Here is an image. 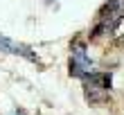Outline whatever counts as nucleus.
<instances>
[{
	"label": "nucleus",
	"instance_id": "nucleus-1",
	"mask_svg": "<svg viewBox=\"0 0 124 115\" xmlns=\"http://www.w3.org/2000/svg\"><path fill=\"white\" fill-rule=\"evenodd\" d=\"M86 79V95L90 102H104L111 90V75L106 72H88Z\"/></svg>",
	"mask_w": 124,
	"mask_h": 115
},
{
	"label": "nucleus",
	"instance_id": "nucleus-4",
	"mask_svg": "<svg viewBox=\"0 0 124 115\" xmlns=\"http://www.w3.org/2000/svg\"><path fill=\"white\" fill-rule=\"evenodd\" d=\"M113 38L124 45V14L117 18V23H115V27H113Z\"/></svg>",
	"mask_w": 124,
	"mask_h": 115
},
{
	"label": "nucleus",
	"instance_id": "nucleus-3",
	"mask_svg": "<svg viewBox=\"0 0 124 115\" xmlns=\"http://www.w3.org/2000/svg\"><path fill=\"white\" fill-rule=\"evenodd\" d=\"M0 52H7V54H18V56H25V59H30V61H39V56H36V54H34L27 45L14 43L11 38H7V36H0Z\"/></svg>",
	"mask_w": 124,
	"mask_h": 115
},
{
	"label": "nucleus",
	"instance_id": "nucleus-2",
	"mask_svg": "<svg viewBox=\"0 0 124 115\" xmlns=\"http://www.w3.org/2000/svg\"><path fill=\"white\" fill-rule=\"evenodd\" d=\"M93 70V61L86 54V45L81 41H77L72 45V54H70V75L72 77H86Z\"/></svg>",
	"mask_w": 124,
	"mask_h": 115
}]
</instances>
